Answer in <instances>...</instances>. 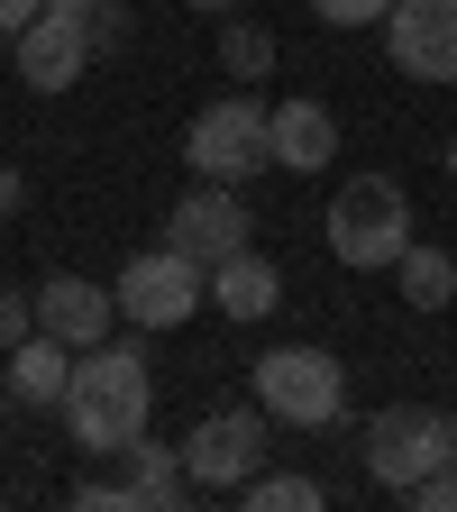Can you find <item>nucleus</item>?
Returning a JSON list of instances; mask_svg holds the SVG:
<instances>
[{
    "mask_svg": "<svg viewBox=\"0 0 457 512\" xmlns=\"http://www.w3.org/2000/svg\"><path fill=\"white\" fill-rule=\"evenodd\" d=\"M147 403H156V375L138 339H101L74 357V384H64V430L92 458H119L128 439H147Z\"/></svg>",
    "mask_w": 457,
    "mask_h": 512,
    "instance_id": "1",
    "label": "nucleus"
},
{
    "mask_svg": "<svg viewBox=\"0 0 457 512\" xmlns=\"http://www.w3.org/2000/svg\"><path fill=\"white\" fill-rule=\"evenodd\" d=\"M320 238H330V256H339L348 275H384V266L412 247V192H403L394 174H348V183L330 192Z\"/></svg>",
    "mask_w": 457,
    "mask_h": 512,
    "instance_id": "2",
    "label": "nucleus"
},
{
    "mask_svg": "<svg viewBox=\"0 0 457 512\" xmlns=\"http://www.w3.org/2000/svg\"><path fill=\"white\" fill-rule=\"evenodd\" d=\"M247 375H256V412L284 430H339L348 421V366L330 348H266Z\"/></svg>",
    "mask_w": 457,
    "mask_h": 512,
    "instance_id": "3",
    "label": "nucleus"
},
{
    "mask_svg": "<svg viewBox=\"0 0 457 512\" xmlns=\"http://www.w3.org/2000/svg\"><path fill=\"white\" fill-rule=\"evenodd\" d=\"M183 165L202 174V183H247L256 165H275V110L256 101V92L202 101L192 128H183Z\"/></svg>",
    "mask_w": 457,
    "mask_h": 512,
    "instance_id": "4",
    "label": "nucleus"
},
{
    "mask_svg": "<svg viewBox=\"0 0 457 512\" xmlns=\"http://www.w3.org/2000/svg\"><path fill=\"white\" fill-rule=\"evenodd\" d=\"M119 320L128 330H183L192 311L211 302V266H192L183 247H147V256H128L119 266Z\"/></svg>",
    "mask_w": 457,
    "mask_h": 512,
    "instance_id": "5",
    "label": "nucleus"
},
{
    "mask_svg": "<svg viewBox=\"0 0 457 512\" xmlns=\"http://www.w3.org/2000/svg\"><path fill=\"white\" fill-rule=\"evenodd\" d=\"M439 467H448V412H430V403H384L366 421V476L384 494H412Z\"/></svg>",
    "mask_w": 457,
    "mask_h": 512,
    "instance_id": "6",
    "label": "nucleus"
},
{
    "mask_svg": "<svg viewBox=\"0 0 457 512\" xmlns=\"http://www.w3.org/2000/svg\"><path fill=\"white\" fill-rule=\"evenodd\" d=\"M183 467H192L202 494H238L256 467H266V412H256V403H229L211 421H192L183 430Z\"/></svg>",
    "mask_w": 457,
    "mask_h": 512,
    "instance_id": "7",
    "label": "nucleus"
},
{
    "mask_svg": "<svg viewBox=\"0 0 457 512\" xmlns=\"http://www.w3.org/2000/svg\"><path fill=\"white\" fill-rule=\"evenodd\" d=\"M384 55L412 83H457V0H394L384 10Z\"/></svg>",
    "mask_w": 457,
    "mask_h": 512,
    "instance_id": "8",
    "label": "nucleus"
},
{
    "mask_svg": "<svg viewBox=\"0 0 457 512\" xmlns=\"http://www.w3.org/2000/svg\"><path fill=\"white\" fill-rule=\"evenodd\" d=\"M247 202H238V183H202V192H183L174 220H165V247H183L192 266H220V256L247 247Z\"/></svg>",
    "mask_w": 457,
    "mask_h": 512,
    "instance_id": "9",
    "label": "nucleus"
},
{
    "mask_svg": "<svg viewBox=\"0 0 457 512\" xmlns=\"http://www.w3.org/2000/svg\"><path fill=\"white\" fill-rule=\"evenodd\" d=\"M10 46H19V83H28V92H74V83H83V64L101 55L92 28H83V19H64V10H37Z\"/></svg>",
    "mask_w": 457,
    "mask_h": 512,
    "instance_id": "10",
    "label": "nucleus"
},
{
    "mask_svg": "<svg viewBox=\"0 0 457 512\" xmlns=\"http://www.w3.org/2000/svg\"><path fill=\"white\" fill-rule=\"evenodd\" d=\"M110 320H119V293H101L92 275H46V284H37V330L64 339L74 357L110 339Z\"/></svg>",
    "mask_w": 457,
    "mask_h": 512,
    "instance_id": "11",
    "label": "nucleus"
},
{
    "mask_svg": "<svg viewBox=\"0 0 457 512\" xmlns=\"http://www.w3.org/2000/svg\"><path fill=\"white\" fill-rule=\"evenodd\" d=\"M119 494H128V512H174V503L192 494L183 439H174V448H156V439H128V448H119Z\"/></svg>",
    "mask_w": 457,
    "mask_h": 512,
    "instance_id": "12",
    "label": "nucleus"
},
{
    "mask_svg": "<svg viewBox=\"0 0 457 512\" xmlns=\"http://www.w3.org/2000/svg\"><path fill=\"white\" fill-rule=\"evenodd\" d=\"M330 156H339V119H330V101H275V165L284 174H330Z\"/></svg>",
    "mask_w": 457,
    "mask_h": 512,
    "instance_id": "13",
    "label": "nucleus"
},
{
    "mask_svg": "<svg viewBox=\"0 0 457 512\" xmlns=\"http://www.w3.org/2000/svg\"><path fill=\"white\" fill-rule=\"evenodd\" d=\"M0 384H10V403L19 412H64V384H74V348H64V339H19L10 348V375H0Z\"/></svg>",
    "mask_w": 457,
    "mask_h": 512,
    "instance_id": "14",
    "label": "nucleus"
},
{
    "mask_svg": "<svg viewBox=\"0 0 457 512\" xmlns=\"http://www.w3.org/2000/svg\"><path fill=\"white\" fill-rule=\"evenodd\" d=\"M211 311H229V320H266V311H284V275H275V256H256V247L220 256V266H211Z\"/></svg>",
    "mask_w": 457,
    "mask_h": 512,
    "instance_id": "15",
    "label": "nucleus"
},
{
    "mask_svg": "<svg viewBox=\"0 0 457 512\" xmlns=\"http://www.w3.org/2000/svg\"><path fill=\"white\" fill-rule=\"evenodd\" d=\"M394 275H403V302H412V311H448V302H457V256H448V247H421V238H412V247L394 256Z\"/></svg>",
    "mask_w": 457,
    "mask_h": 512,
    "instance_id": "16",
    "label": "nucleus"
},
{
    "mask_svg": "<svg viewBox=\"0 0 457 512\" xmlns=\"http://www.w3.org/2000/svg\"><path fill=\"white\" fill-rule=\"evenodd\" d=\"M275 55H284V46H275L266 19H229V28H220V74H229V83H266Z\"/></svg>",
    "mask_w": 457,
    "mask_h": 512,
    "instance_id": "17",
    "label": "nucleus"
},
{
    "mask_svg": "<svg viewBox=\"0 0 457 512\" xmlns=\"http://www.w3.org/2000/svg\"><path fill=\"white\" fill-rule=\"evenodd\" d=\"M238 494H247V512H320V503H330V485H311V476H266V467H256Z\"/></svg>",
    "mask_w": 457,
    "mask_h": 512,
    "instance_id": "18",
    "label": "nucleus"
},
{
    "mask_svg": "<svg viewBox=\"0 0 457 512\" xmlns=\"http://www.w3.org/2000/svg\"><path fill=\"white\" fill-rule=\"evenodd\" d=\"M384 10H394V0H311L320 28H384Z\"/></svg>",
    "mask_w": 457,
    "mask_h": 512,
    "instance_id": "19",
    "label": "nucleus"
},
{
    "mask_svg": "<svg viewBox=\"0 0 457 512\" xmlns=\"http://www.w3.org/2000/svg\"><path fill=\"white\" fill-rule=\"evenodd\" d=\"M19 339H37V293L0 284V348H19Z\"/></svg>",
    "mask_w": 457,
    "mask_h": 512,
    "instance_id": "20",
    "label": "nucleus"
},
{
    "mask_svg": "<svg viewBox=\"0 0 457 512\" xmlns=\"http://www.w3.org/2000/svg\"><path fill=\"white\" fill-rule=\"evenodd\" d=\"M403 503H421V512H457V458H448L439 476H421V485H412Z\"/></svg>",
    "mask_w": 457,
    "mask_h": 512,
    "instance_id": "21",
    "label": "nucleus"
},
{
    "mask_svg": "<svg viewBox=\"0 0 457 512\" xmlns=\"http://www.w3.org/2000/svg\"><path fill=\"white\" fill-rule=\"evenodd\" d=\"M92 46H101V55L128 46V0H101V10H92Z\"/></svg>",
    "mask_w": 457,
    "mask_h": 512,
    "instance_id": "22",
    "label": "nucleus"
},
{
    "mask_svg": "<svg viewBox=\"0 0 457 512\" xmlns=\"http://www.w3.org/2000/svg\"><path fill=\"white\" fill-rule=\"evenodd\" d=\"M37 10H46V0H0V37H19V28H28Z\"/></svg>",
    "mask_w": 457,
    "mask_h": 512,
    "instance_id": "23",
    "label": "nucleus"
},
{
    "mask_svg": "<svg viewBox=\"0 0 457 512\" xmlns=\"http://www.w3.org/2000/svg\"><path fill=\"white\" fill-rule=\"evenodd\" d=\"M19 202H28V183H19L10 165H0V220H19Z\"/></svg>",
    "mask_w": 457,
    "mask_h": 512,
    "instance_id": "24",
    "label": "nucleus"
},
{
    "mask_svg": "<svg viewBox=\"0 0 457 512\" xmlns=\"http://www.w3.org/2000/svg\"><path fill=\"white\" fill-rule=\"evenodd\" d=\"M46 10H64V19H83V28H92V10H101V0H46Z\"/></svg>",
    "mask_w": 457,
    "mask_h": 512,
    "instance_id": "25",
    "label": "nucleus"
},
{
    "mask_svg": "<svg viewBox=\"0 0 457 512\" xmlns=\"http://www.w3.org/2000/svg\"><path fill=\"white\" fill-rule=\"evenodd\" d=\"M183 10H247V0H183Z\"/></svg>",
    "mask_w": 457,
    "mask_h": 512,
    "instance_id": "26",
    "label": "nucleus"
},
{
    "mask_svg": "<svg viewBox=\"0 0 457 512\" xmlns=\"http://www.w3.org/2000/svg\"><path fill=\"white\" fill-rule=\"evenodd\" d=\"M448 183H457V138H448Z\"/></svg>",
    "mask_w": 457,
    "mask_h": 512,
    "instance_id": "27",
    "label": "nucleus"
},
{
    "mask_svg": "<svg viewBox=\"0 0 457 512\" xmlns=\"http://www.w3.org/2000/svg\"><path fill=\"white\" fill-rule=\"evenodd\" d=\"M448 458H457V421H448Z\"/></svg>",
    "mask_w": 457,
    "mask_h": 512,
    "instance_id": "28",
    "label": "nucleus"
}]
</instances>
